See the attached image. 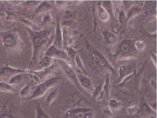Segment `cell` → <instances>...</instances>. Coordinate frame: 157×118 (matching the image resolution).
<instances>
[{
  "mask_svg": "<svg viewBox=\"0 0 157 118\" xmlns=\"http://www.w3.org/2000/svg\"><path fill=\"white\" fill-rule=\"evenodd\" d=\"M33 46L32 62L35 64L39 62L45 52L52 45L55 36L54 28L44 29L38 31H33L27 28Z\"/></svg>",
  "mask_w": 157,
  "mask_h": 118,
  "instance_id": "1",
  "label": "cell"
},
{
  "mask_svg": "<svg viewBox=\"0 0 157 118\" xmlns=\"http://www.w3.org/2000/svg\"><path fill=\"white\" fill-rule=\"evenodd\" d=\"M2 48L5 53L14 58L22 57L25 44L20 31L16 28H11L0 32Z\"/></svg>",
  "mask_w": 157,
  "mask_h": 118,
  "instance_id": "2",
  "label": "cell"
},
{
  "mask_svg": "<svg viewBox=\"0 0 157 118\" xmlns=\"http://www.w3.org/2000/svg\"><path fill=\"white\" fill-rule=\"evenodd\" d=\"M87 51V59L93 71L99 74H103L109 72L116 74L114 67L110 64L105 57L94 47L89 42H86Z\"/></svg>",
  "mask_w": 157,
  "mask_h": 118,
  "instance_id": "3",
  "label": "cell"
},
{
  "mask_svg": "<svg viewBox=\"0 0 157 118\" xmlns=\"http://www.w3.org/2000/svg\"><path fill=\"white\" fill-rule=\"evenodd\" d=\"M133 39H124L119 42L113 53L116 60H129L137 57L139 52L135 46Z\"/></svg>",
  "mask_w": 157,
  "mask_h": 118,
  "instance_id": "4",
  "label": "cell"
},
{
  "mask_svg": "<svg viewBox=\"0 0 157 118\" xmlns=\"http://www.w3.org/2000/svg\"><path fill=\"white\" fill-rule=\"evenodd\" d=\"M61 78L59 76H55L42 82L38 85L35 90L28 100L35 99L43 97L52 88L56 87L60 82Z\"/></svg>",
  "mask_w": 157,
  "mask_h": 118,
  "instance_id": "5",
  "label": "cell"
},
{
  "mask_svg": "<svg viewBox=\"0 0 157 118\" xmlns=\"http://www.w3.org/2000/svg\"><path fill=\"white\" fill-rule=\"evenodd\" d=\"M64 118H94V111L89 107H74L66 112Z\"/></svg>",
  "mask_w": 157,
  "mask_h": 118,
  "instance_id": "6",
  "label": "cell"
},
{
  "mask_svg": "<svg viewBox=\"0 0 157 118\" xmlns=\"http://www.w3.org/2000/svg\"><path fill=\"white\" fill-rule=\"evenodd\" d=\"M59 65L67 77L76 86H80L77 79V73L67 62L65 60H57Z\"/></svg>",
  "mask_w": 157,
  "mask_h": 118,
  "instance_id": "7",
  "label": "cell"
},
{
  "mask_svg": "<svg viewBox=\"0 0 157 118\" xmlns=\"http://www.w3.org/2000/svg\"><path fill=\"white\" fill-rule=\"evenodd\" d=\"M44 56L49 57L51 58L54 59H56V60H65L67 62V60H70L65 50L59 49L53 44L51 45L47 49L44 53Z\"/></svg>",
  "mask_w": 157,
  "mask_h": 118,
  "instance_id": "8",
  "label": "cell"
},
{
  "mask_svg": "<svg viewBox=\"0 0 157 118\" xmlns=\"http://www.w3.org/2000/svg\"><path fill=\"white\" fill-rule=\"evenodd\" d=\"M105 44L108 49H111L116 44L118 40V37L114 33L106 29H102Z\"/></svg>",
  "mask_w": 157,
  "mask_h": 118,
  "instance_id": "9",
  "label": "cell"
},
{
  "mask_svg": "<svg viewBox=\"0 0 157 118\" xmlns=\"http://www.w3.org/2000/svg\"><path fill=\"white\" fill-rule=\"evenodd\" d=\"M59 19V17L57 15L56 17V26L55 30L53 45L59 49H63L62 27L60 24Z\"/></svg>",
  "mask_w": 157,
  "mask_h": 118,
  "instance_id": "10",
  "label": "cell"
},
{
  "mask_svg": "<svg viewBox=\"0 0 157 118\" xmlns=\"http://www.w3.org/2000/svg\"><path fill=\"white\" fill-rule=\"evenodd\" d=\"M77 79L80 86H81L84 90L92 93L94 87L90 79L87 76L80 72L77 74Z\"/></svg>",
  "mask_w": 157,
  "mask_h": 118,
  "instance_id": "11",
  "label": "cell"
},
{
  "mask_svg": "<svg viewBox=\"0 0 157 118\" xmlns=\"http://www.w3.org/2000/svg\"><path fill=\"white\" fill-rule=\"evenodd\" d=\"M25 73V69L14 68L8 65L0 66V76L4 77H12L18 74Z\"/></svg>",
  "mask_w": 157,
  "mask_h": 118,
  "instance_id": "12",
  "label": "cell"
},
{
  "mask_svg": "<svg viewBox=\"0 0 157 118\" xmlns=\"http://www.w3.org/2000/svg\"><path fill=\"white\" fill-rule=\"evenodd\" d=\"M56 66L54 64L48 68H42L41 70L32 71V73L36 75L41 80V82H44L48 79L49 76L53 74L56 70Z\"/></svg>",
  "mask_w": 157,
  "mask_h": 118,
  "instance_id": "13",
  "label": "cell"
},
{
  "mask_svg": "<svg viewBox=\"0 0 157 118\" xmlns=\"http://www.w3.org/2000/svg\"><path fill=\"white\" fill-rule=\"evenodd\" d=\"M142 12L143 13V15L145 17L156 16L157 13V1H145L142 9Z\"/></svg>",
  "mask_w": 157,
  "mask_h": 118,
  "instance_id": "14",
  "label": "cell"
},
{
  "mask_svg": "<svg viewBox=\"0 0 157 118\" xmlns=\"http://www.w3.org/2000/svg\"><path fill=\"white\" fill-rule=\"evenodd\" d=\"M135 70H133V68L129 66L123 65L118 68V77L117 80L116 81V85L120 84L122 80L126 77L128 75L133 73Z\"/></svg>",
  "mask_w": 157,
  "mask_h": 118,
  "instance_id": "15",
  "label": "cell"
},
{
  "mask_svg": "<svg viewBox=\"0 0 157 118\" xmlns=\"http://www.w3.org/2000/svg\"><path fill=\"white\" fill-rule=\"evenodd\" d=\"M62 38H63V49L71 46L73 44V38L71 33L70 30L67 26L62 27Z\"/></svg>",
  "mask_w": 157,
  "mask_h": 118,
  "instance_id": "16",
  "label": "cell"
},
{
  "mask_svg": "<svg viewBox=\"0 0 157 118\" xmlns=\"http://www.w3.org/2000/svg\"><path fill=\"white\" fill-rule=\"evenodd\" d=\"M52 5L48 2H42L36 8V9L33 15V19L42 13L44 14V13L48 12L50 10L52 9Z\"/></svg>",
  "mask_w": 157,
  "mask_h": 118,
  "instance_id": "17",
  "label": "cell"
},
{
  "mask_svg": "<svg viewBox=\"0 0 157 118\" xmlns=\"http://www.w3.org/2000/svg\"><path fill=\"white\" fill-rule=\"evenodd\" d=\"M97 16L101 21L106 23L109 21L110 17L105 9L101 5L100 2L97 8Z\"/></svg>",
  "mask_w": 157,
  "mask_h": 118,
  "instance_id": "18",
  "label": "cell"
},
{
  "mask_svg": "<svg viewBox=\"0 0 157 118\" xmlns=\"http://www.w3.org/2000/svg\"><path fill=\"white\" fill-rule=\"evenodd\" d=\"M142 8L138 5H132L128 10V13H126L127 18L126 21H128L130 19L140 14L142 12Z\"/></svg>",
  "mask_w": 157,
  "mask_h": 118,
  "instance_id": "19",
  "label": "cell"
},
{
  "mask_svg": "<svg viewBox=\"0 0 157 118\" xmlns=\"http://www.w3.org/2000/svg\"><path fill=\"white\" fill-rule=\"evenodd\" d=\"M48 92V94L46 98V103L47 106H49L57 97L59 93L58 88L56 86L49 90Z\"/></svg>",
  "mask_w": 157,
  "mask_h": 118,
  "instance_id": "20",
  "label": "cell"
},
{
  "mask_svg": "<svg viewBox=\"0 0 157 118\" xmlns=\"http://www.w3.org/2000/svg\"><path fill=\"white\" fill-rule=\"evenodd\" d=\"M138 107L139 108L140 114L142 115H148L155 112L150 108L148 103H147L144 99H142Z\"/></svg>",
  "mask_w": 157,
  "mask_h": 118,
  "instance_id": "21",
  "label": "cell"
},
{
  "mask_svg": "<svg viewBox=\"0 0 157 118\" xmlns=\"http://www.w3.org/2000/svg\"><path fill=\"white\" fill-rule=\"evenodd\" d=\"M111 85L110 82V76L109 73H107L105 81L102 85V90L105 94V98L107 103H108L110 98V91H111Z\"/></svg>",
  "mask_w": 157,
  "mask_h": 118,
  "instance_id": "22",
  "label": "cell"
},
{
  "mask_svg": "<svg viewBox=\"0 0 157 118\" xmlns=\"http://www.w3.org/2000/svg\"><path fill=\"white\" fill-rule=\"evenodd\" d=\"M101 5L105 9V10L107 12L110 17L115 20V17L113 9V4L111 1H106L100 2Z\"/></svg>",
  "mask_w": 157,
  "mask_h": 118,
  "instance_id": "23",
  "label": "cell"
},
{
  "mask_svg": "<svg viewBox=\"0 0 157 118\" xmlns=\"http://www.w3.org/2000/svg\"><path fill=\"white\" fill-rule=\"evenodd\" d=\"M74 64L79 71L78 72H80V73H82V74L87 76L88 74L86 72V69H85V67H84L82 61L80 57L79 56L78 54H76L75 58H74Z\"/></svg>",
  "mask_w": 157,
  "mask_h": 118,
  "instance_id": "24",
  "label": "cell"
},
{
  "mask_svg": "<svg viewBox=\"0 0 157 118\" xmlns=\"http://www.w3.org/2000/svg\"><path fill=\"white\" fill-rule=\"evenodd\" d=\"M0 91L9 93H15L17 92V90L8 83L0 81Z\"/></svg>",
  "mask_w": 157,
  "mask_h": 118,
  "instance_id": "25",
  "label": "cell"
},
{
  "mask_svg": "<svg viewBox=\"0 0 157 118\" xmlns=\"http://www.w3.org/2000/svg\"><path fill=\"white\" fill-rule=\"evenodd\" d=\"M54 60L53 58L49 57L44 56L39 61V64L42 68H47L51 66L54 64Z\"/></svg>",
  "mask_w": 157,
  "mask_h": 118,
  "instance_id": "26",
  "label": "cell"
},
{
  "mask_svg": "<svg viewBox=\"0 0 157 118\" xmlns=\"http://www.w3.org/2000/svg\"><path fill=\"white\" fill-rule=\"evenodd\" d=\"M107 103H108V107L112 111L113 110L117 111L120 109L123 106V104L121 101H118L115 99H109Z\"/></svg>",
  "mask_w": 157,
  "mask_h": 118,
  "instance_id": "27",
  "label": "cell"
},
{
  "mask_svg": "<svg viewBox=\"0 0 157 118\" xmlns=\"http://www.w3.org/2000/svg\"><path fill=\"white\" fill-rule=\"evenodd\" d=\"M21 20L26 25L27 28H29L32 31H38L41 30L40 27L36 24L30 20L24 19V18H21Z\"/></svg>",
  "mask_w": 157,
  "mask_h": 118,
  "instance_id": "28",
  "label": "cell"
},
{
  "mask_svg": "<svg viewBox=\"0 0 157 118\" xmlns=\"http://www.w3.org/2000/svg\"><path fill=\"white\" fill-rule=\"evenodd\" d=\"M36 118H50L44 110L39 103L36 104Z\"/></svg>",
  "mask_w": 157,
  "mask_h": 118,
  "instance_id": "29",
  "label": "cell"
},
{
  "mask_svg": "<svg viewBox=\"0 0 157 118\" xmlns=\"http://www.w3.org/2000/svg\"><path fill=\"white\" fill-rule=\"evenodd\" d=\"M53 19L49 13H44L43 15V20L41 23V26L48 25L53 23Z\"/></svg>",
  "mask_w": 157,
  "mask_h": 118,
  "instance_id": "30",
  "label": "cell"
},
{
  "mask_svg": "<svg viewBox=\"0 0 157 118\" xmlns=\"http://www.w3.org/2000/svg\"><path fill=\"white\" fill-rule=\"evenodd\" d=\"M22 79L23 77L21 74H18V75H15L11 77L8 83L12 86L17 85V84H19L22 81Z\"/></svg>",
  "mask_w": 157,
  "mask_h": 118,
  "instance_id": "31",
  "label": "cell"
},
{
  "mask_svg": "<svg viewBox=\"0 0 157 118\" xmlns=\"http://www.w3.org/2000/svg\"><path fill=\"white\" fill-rule=\"evenodd\" d=\"M64 50L67 53L70 60L72 61V62L74 64V58H75V56L77 54L76 51L71 46L67 47V48L64 49Z\"/></svg>",
  "mask_w": 157,
  "mask_h": 118,
  "instance_id": "32",
  "label": "cell"
},
{
  "mask_svg": "<svg viewBox=\"0 0 157 118\" xmlns=\"http://www.w3.org/2000/svg\"><path fill=\"white\" fill-rule=\"evenodd\" d=\"M0 118H20L13 111H5L0 112Z\"/></svg>",
  "mask_w": 157,
  "mask_h": 118,
  "instance_id": "33",
  "label": "cell"
},
{
  "mask_svg": "<svg viewBox=\"0 0 157 118\" xmlns=\"http://www.w3.org/2000/svg\"><path fill=\"white\" fill-rule=\"evenodd\" d=\"M128 113L130 116H136L137 115H140L139 108L137 106H132L128 108Z\"/></svg>",
  "mask_w": 157,
  "mask_h": 118,
  "instance_id": "34",
  "label": "cell"
},
{
  "mask_svg": "<svg viewBox=\"0 0 157 118\" xmlns=\"http://www.w3.org/2000/svg\"><path fill=\"white\" fill-rule=\"evenodd\" d=\"M31 90V86L30 84H27L20 91V96L22 98H25L30 94Z\"/></svg>",
  "mask_w": 157,
  "mask_h": 118,
  "instance_id": "35",
  "label": "cell"
},
{
  "mask_svg": "<svg viewBox=\"0 0 157 118\" xmlns=\"http://www.w3.org/2000/svg\"><path fill=\"white\" fill-rule=\"evenodd\" d=\"M5 12L6 15V18L7 20L10 21H14L16 20L18 18L17 15L13 12L7 10H5Z\"/></svg>",
  "mask_w": 157,
  "mask_h": 118,
  "instance_id": "36",
  "label": "cell"
},
{
  "mask_svg": "<svg viewBox=\"0 0 157 118\" xmlns=\"http://www.w3.org/2000/svg\"><path fill=\"white\" fill-rule=\"evenodd\" d=\"M135 47L139 52L143 51L146 48V44L143 41H136L135 42Z\"/></svg>",
  "mask_w": 157,
  "mask_h": 118,
  "instance_id": "37",
  "label": "cell"
},
{
  "mask_svg": "<svg viewBox=\"0 0 157 118\" xmlns=\"http://www.w3.org/2000/svg\"><path fill=\"white\" fill-rule=\"evenodd\" d=\"M42 2L41 1H28L27 2H25V5L26 7L29 8H37L38 5Z\"/></svg>",
  "mask_w": 157,
  "mask_h": 118,
  "instance_id": "38",
  "label": "cell"
},
{
  "mask_svg": "<svg viewBox=\"0 0 157 118\" xmlns=\"http://www.w3.org/2000/svg\"><path fill=\"white\" fill-rule=\"evenodd\" d=\"M127 15L124 11L121 10L118 13V20L120 24L123 23L126 20Z\"/></svg>",
  "mask_w": 157,
  "mask_h": 118,
  "instance_id": "39",
  "label": "cell"
},
{
  "mask_svg": "<svg viewBox=\"0 0 157 118\" xmlns=\"http://www.w3.org/2000/svg\"><path fill=\"white\" fill-rule=\"evenodd\" d=\"M102 90V85H100L94 88L92 94L94 99L98 96V94Z\"/></svg>",
  "mask_w": 157,
  "mask_h": 118,
  "instance_id": "40",
  "label": "cell"
},
{
  "mask_svg": "<svg viewBox=\"0 0 157 118\" xmlns=\"http://www.w3.org/2000/svg\"><path fill=\"white\" fill-rule=\"evenodd\" d=\"M67 2L64 1H57L56 2V6L57 8H60V9H63L66 7Z\"/></svg>",
  "mask_w": 157,
  "mask_h": 118,
  "instance_id": "41",
  "label": "cell"
},
{
  "mask_svg": "<svg viewBox=\"0 0 157 118\" xmlns=\"http://www.w3.org/2000/svg\"><path fill=\"white\" fill-rule=\"evenodd\" d=\"M30 76L32 78V79L34 80V81L36 84L39 85L40 83H42L40 79H39V78L36 75H35L34 74L32 73V72H30Z\"/></svg>",
  "mask_w": 157,
  "mask_h": 118,
  "instance_id": "42",
  "label": "cell"
},
{
  "mask_svg": "<svg viewBox=\"0 0 157 118\" xmlns=\"http://www.w3.org/2000/svg\"><path fill=\"white\" fill-rule=\"evenodd\" d=\"M124 7L126 9L128 10L133 5V2L130 1H122Z\"/></svg>",
  "mask_w": 157,
  "mask_h": 118,
  "instance_id": "43",
  "label": "cell"
},
{
  "mask_svg": "<svg viewBox=\"0 0 157 118\" xmlns=\"http://www.w3.org/2000/svg\"><path fill=\"white\" fill-rule=\"evenodd\" d=\"M151 59L153 61V64L155 65V67H157V55L154 53H151Z\"/></svg>",
  "mask_w": 157,
  "mask_h": 118,
  "instance_id": "44",
  "label": "cell"
},
{
  "mask_svg": "<svg viewBox=\"0 0 157 118\" xmlns=\"http://www.w3.org/2000/svg\"><path fill=\"white\" fill-rule=\"evenodd\" d=\"M104 112L105 114L107 115H109V116H112L113 114V111L111 110V109L109 108V107H106L104 109Z\"/></svg>",
  "mask_w": 157,
  "mask_h": 118,
  "instance_id": "45",
  "label": "cell"
},
{
  "mask_svg": "<svg viewBox=\"0 0 157 118\" xmlns=\"http://www.w3.org/2000/svg\"><path fill=\"white\" fill-rule=\"evenodd\" d=\"M149 105L150 108L153 110L154 111L156 112V101H154V102H151V103H149Z\"/></svg>",
  "mask_w": 157,
  "mask_h": 118,
  "instance_id": "46",
  "label": "cell"
},
{
  "mask_svg": "<svg viewBox=\"0 0 157 118\" xmlns=\"http://www.w3.org/2000/svg\"><path fill=\"white\" fill-rule=\"evenodd\" d=\"M151 87H152L153 89L156 90V87H157V83H156V79H151Z\"/></svg>",
  "mask_w": 157,
  "mask_h": 118,
  "instance_id": "47",
  "label": "cell"
},
{
  "mask_svg": "<svg viewBox=\"0 0 157 118\" xmlns=\"http://www.w3.org/2000/svg\"><path fill=\"white\" fill-rule=\"evenodd\" d=\"M24 2L18 1H16L9 2L11 3V4H14V5H20V4L23 3Z\"/></svg>",
  "mask_w": 157,
  "mask_h": 118,
  "instance_id": "48",
  "label": "cell"
},
{
  "mask_svg": "<svg viewBox=\"0 0 157 118\" xmlns=\"http://www.w3.org/2000/svg\"><path fill=\"white\" fill-rule=\"evenodd\" d=\"M2 23L1 21L0 20V29L2 27Z\"/></svg>",
  "mask_w": 157,
  "mask_h": 118,
  "instance_id": "49",
  "label": "cell"
},
{
  "mask_svg": "<svg viewBox=\"0 0 157 118\" xmlns=\"http://www.w3.org/2000/svg\"><path fill=\"white\" fill-rule=\"evenodd\" d=\"M109 118H119L118 117H117V116H111V117H110Z\"/></svg>",
  "mask_w": 157,
  "mask_h": 118,
  "instance_id": "50",
  "label": "cell"
}]
</instances>
